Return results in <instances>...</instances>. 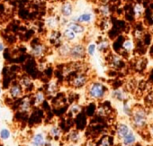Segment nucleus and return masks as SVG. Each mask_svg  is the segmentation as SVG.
<instances>
[{
	"instance_id": "nucleus-1",
	"label": "nucleus",
	"mask_w": 153,
	"mask_h": 146,
	"mask_svg": "<svg viewBox=\"0 0 153 146\" xmlns=\"http://www.w3.org/2000/svg\"><path fill=\"white\" fill-rule=\"evenodd\" d=\"M130 119L131 127L139 132L148 128L149 124L148 110L141 106H134Z\"/></svg>"
},
{
	"instance_id": "nucleus-2",
	"label": "nucleus",
	"mask_w": 153,
	"mask_h": 146,
	"mask_svg": "<svg viewBox=\"0 0 153 146\" xmlns=\"http://www.w3.org/2000/svg\"><path fill=\"white\" fill-rule=\"evenodd\" d=\"M107 94L106 86L100 81H92L87 87V95L89 99L94 101L102 100Z\"/></svg>"
},
{
	"instance_id": "nucleus-3",
	"label": "nucleus",
	"mask_w": 153,
	"mask_h": 146,
	"mask_svg": "<svg viewBox=\"0 0 153 146\" xmlns=\"http://www.w3.org/2000/svg\"><path fill=\"white\" fill-rule=\"evenodd\" d=\"M87 57L86 46L82 42H74L71 45L69 60L73 61H79L84 60Z\"/></svg>"
},
{
	"instance_id": "nucleus-4",
	"label": "nucleus",
	"mask_w": 153,
	"mask_h": 146,
	"mask_svg": "<svg viewBox=\"0 0 153 146\" xmlns=\"http://www.w3.org/2000/svg\"><path fill=\"white\" fill-rule=\"evenodd\" d=\"M88 83V77L83 72H80L76 76H74V78L70 82L71 86L75 89H82L85 86H87Z\"/></svg>"
},
{
	"instance_id": "nucleus-5",
	"label": "nucleus",
	"mask_w": 153,
	"mask_h": 146,
	"mask_svg": "<svg viewBox=\"0 0 153 146\" xmlns=\"http://www.w3.org/2000/svg\"><path fill=\"white\" fill-rule=\"evenodd\" d=\"M48 142L46 134L42 132L36 133L30 141V146H46Z\"/></svg>"
},
{
	"instance_id": "nucleus-6",
	"label": "nucleus",
	"mask_w": 153,
	"mask_h": 146,
	"mask_svg": "<svg viewBox=\"0 0 153 146\" xmlns=\"http://www.w3.org/2000/svg\"><path fill=\"white\" fill-rule=\"evenodd\" d=\"M74 22H78L81 25H89L94 21V15L91 12H84L75 17H72V20Z\"/></svg>"
},
{
	"instance_id": "nucleus-7",
	"label": "nucleus",
	"mask_w": 153,
	"mask_h": 146,
	"mask_svg": "<svg viewBox=\"0 0 153 146\" xmlns=\"http://www.w3.org/2000/svg\"><path fill=\"white\" fill-rule=\"evenodd\" d=\"M111 97L113 99H114L115 101L118 102H124L127 99H129V96H128V92L123 89V88H118L114 89L111 92Z\"/></svg>"
},
{
	"instance_id": "nucleus-8",
	"label": "nucleus",
	"mask_w": 153,
	"mask_h": 146,
	"mask_svg": "<svg viewBox=\"0 0 153 146\" xmlns=\"http://www.w3.org/2000/svg\"><path fill=\"white\" fill-rule=\"evenodd\" d=\"M131 126L124 123V122H122V123H119L116 126V137L119 141H121L123 137H125L130 132H131Z\"/></svg>"
},
{
	"instance_id": "nucleus-9",
	"label": "nucleus",
	"mask_w": 153,
	"mask_h": 146,
	"mask_svg": "<svg viewBox=\"0 0 153 146\" xmlns=\"http://www.w3.org/2000/svg\"><path fill=\"white\" fill-rule=\"evenodd\" d=\"M60 15L62 17L65 18H69L72 16L73 13H74V6L70 1H65L61 6H60V9H59Z\"/></svg>"
},
{
	"instance_id": "nucleus-10",
	"label": "nucleus",
	"mask_w": 153,
	"mask_h": 146,
	"mask_svg": "<svg viewBox=\"0 0 153 146\" xmlns=\"http://www.w3.org/2000/svg\"><path fill=\"white\" fill-rule=\"evenodd\" d=\"M71 43L68 42L64 41L58 49V54L61 59L67 60L69 59V55H70V50H71Z\"/></svg>"
},
{
	"instance_id": "nucleus-11",
	"label": "nucleus",
	"mask_w": 153,
	"mask_h": 146,
	"mask_svg": "<svg viewBox=\"0 0 153 146\" xmlns=\"http://www.w3.org/2000/svg\"><path fill=\"white\" fill-rule=\"evenodd\" d=\"M9 96L13 98H21L24 94V88L20 83H16L11 85L8 90Z\"/></svg>"
},
{
	"instance_id": "nucleus-12",
	"label": "nucleus",
	"mask_w": 153,
	"mask_h": 146,
	"mask_svg": "<svg viewBox=\"0 0 153 146\" xmlns=\"http://www.w3.org/2000/svg\"><path fill=\"white\" fill-rule=\"evenodd\" d=\"M136 142H137V135L132 129L125 137H123L120 141V143L123 146H133Z\"/></svg>"
},
{
	"instance_id": "nucleus-13",
	"label": "nucleus",
	"mask_w": 153,
	"mask_h": 146,
	"mask_svg": "<svg viewBox=\"0 0 153 146\" xmlns=\"http://www.w3.org/2000/svg\"><path fill=\"white\" fill-rule=\"evenodd\" d=\"M66 27L72 30L74 33H76L78 35H81L86 32V27H85L84 25H81V24H79L78 22H74V21H69L68 23V25H66Z\"/></svg>"
},
{
	"instance_id": "nucleus-14",
	"label": "nucleus",
	"mask_w": 153,
	"mask_h": 146,
	"mask_svg": "<svg viewBox=\"0 0 153 146\" xmlns=\"http://www.w3.org/2000/svg\"><path fill=\"white\" fill-rule=\"evenodd\" d=\"M46 52V46L43 43H36L34 44L31 49V54L35 58H41L42 57Z\"/></svg>"
},
{
	"instance_id": "nucleus-15",
	"label": "nucleus",
	"mask_w": 153,
	"mask_h": 146,
	"mask_svg": "<svg viewBox=\"0 0 153 146\" xmlns=\"http://www.w3.org/2000/svg\"><path fill=\"white\" fill-rule=\"evenodd\" d=\"M62 38L64 39V41L66 42H76V40L78 39V34L76 33H74L72 30H70L69 28L68 27H65L62 31Z\"/></svg>"
},
{
	"instance_id": "nucleus-16",
	"label": "nucleus",
	"mask_w": 153,
	"mask_h": 146,
	"mask_svg": "<svg viewBox=\"0 0 153 146\" xmlns=\"http://www.w3.org/2000/svg\"><path fill=\"white\" fill-rule=\"evenodd\" d=\"M45 25L48 29L51 30V31H55L59 28V19H58L56 16H51L49 17L46 18L45 20Z\"/></svg>"
},
{
	"instance_id": "nucleus-17",
	"label": "nucleus",
	"mask_w": 153,
	"mask_h": 146,
	"mask_svg": "<svg viewBox=\"0 0 153 146\" xmlns=\"http://www.w3.org/2000/svg\"><path fill=\"white\" fill-rule=\"evenodd\" d=\"M81 138H82V133L76 130H72L68 134V141L70 144H76L79 142Z\"/></svg>"
},
{
	"instance_id": "nucleus-18",
	"label": "nucleus",
	"mask_w": 153,
	"mask_h": 146,
	"mask_svg": "<svg viewBox=\"0 0 153 146\" xmlns=\"http://www.w3.org/2000/svg\"><path fill=\"white\" fill-rule=\"evenodd\" d=\"M49 135L54 140H59L62 136V130L58 125H51L49 129Z\"/></svg>"
},
{
	"instance_id": "nucleus-19",
	"label": "nucleus",
	"mask_w": 153,
	"mask_h": 146,
	"mask_svg": "<svg viewBox=\"0 0 153 146\" xmlns=\"http://www.w3.org/2000/svg\"><path fill=\"white\" fill-rule=\"evenodd\" d=\"M133 106L131 102V100L127 99L126 101L123 102V106H122V112L123 114L125 115V116H128L130 117L131 113H132V110H133Z\"/></svg>"
},
{
	"instance_id": "nucleus-20",
	"label": "nucleus",
	"mask_w": 153,
	"mask_h": 146,
	"mask_svg": "<svg viewBox=\"0 0 153 146\" xmlns=\"http://www.w3.org/2000/svg\"><path fill=\"white\" fill-rule=\"evenodd\" d=\"M122 48L124 51H126L127 53H131L134 51L135 49V43L134 41L132 39H126L122 45Z\"/></svg>"
},
{
	"instance_id": "nucleus-21",
	"label": "nucleus",
	"mask_w": 153,
	"mask_h": 146,
	"mask_svg": "<svg viewBox=\"0 0 153 146\" xmlns=\"http://www.w3.org/2000/svg\"><path fill=\"white\" fill-rule=\"evenodd\" d=\"M98 12L103 18H108L111 15V9H110L109 5L108 4H101L98 8Z\"/></svg>"
},
{
	"instance_id": "nucleus-22",
	"label": "nucleus",
	"mask_w": 153,
	"mask_h": 146,
	"mask_svg": "<svg viewBox=\"0 0 153 146\" xmlns=\"http://www.w3.org/2000/svg\"><path fill=\"white\" fill-rule=\"evenodd\" d=\"M86 50H87V55H88L89 57H94L97 52L98 51L97 50V43L96 42H89L87 46H86Z\"/></svg>"
},
{
	"instance_id": "nucleus-23",
	"label": "nucleus",
	"mask_w": 153,
	"mask_h": 146,
	"mask_svg": "<svg viewBox=\"0 0 153 146\" xmlns=\"http://www.w3.org/2000/svg\"><path fill=\"white\" fill-rule=\"evenodd\" d=\"M45 100V94L42 91H37L33 96V104L35 106L42 105Z\"/></svg>"
},
{
	"instance_id": "nucleus-24",
	"label": "nucleus",
	"mask_w": 153,
	"mask_h": 146,
	"mask_svg": "<svg viewBox=\"0 0 153 146\" xmlns=\"http://www.w3.org/2000/svg\"><path fill=\"white\" fill-rule=\"evenodd\" d=\"M133 14L136 18H140L144 14V7L140 3H136L133 6Z\"/></svg>"
},
{
	"instance_id": "nucleus-25",
	"label": "nucleus",
	"mask_w": 153,
	"mask_h": 146,
	"mask_svg": "<svg viewBox=\"0 0 153 146\" xmlns=\"http://www.w3.org/2000/svg\"><path fill=\"white\" fill-rule=\"evenodd\" d=\"M110 49V42L108 40H102L97 43V50L99 52H105Z\"/></svg>"
},
{
	"instance_id": "nucleus-26",
	"label": "nucleus",
	"mask_w": 153,
	"mask_h": 146,
	"mask_svg": "<svg viewBox=\"0 0 153 146\" xmlns=\"http://www.w3.org/2000/svg\"><path fill=\"white\" fill-rule=\"evenodd\" d=\"M32 107V101L30 98H25L22 100L19 108L22 112H28Z\"/></svg>"
},
{
	"instance_id": "nucleus-27",
	"label": "nucleus",
	"mask_w": 153,
	"mask_h": 146,
	"mask_svg": "<svg viewBox=\"0 0 153 146\" xmlns=\"http://www.w3.org/2000/svg\"><path fill=\"white\" fill-rule=\"evenodd\" d=\"M47 94L48 95H55L58 91V84L55 80H51L48 83L47 86Z\"/></svg>"
},
{
	"instance_id": "nucleus-28",
	"label": "nucleus",
	"mask_w": 153,
	"mask_h": 146,
	"mask_svg": "<svg viewBox=\"0 0 153 146\" xmlns=\"http://www.w3.org/2000/svg\"><path fill=\"white\" fill-rule=\"evenodd\" d=\"M123 60H122V58L117 55V54H114L112 57H111V60H110V63H111V66L114 67V68H119L122 64Z\"/></svg>"
},
{
	"instance_id": "nucleus-29",
	"label": "nucleus",
	"mask_w": 153,
	"mask_h": 146,
	"mask_svg": "<svg viewBox=\"0 0 153 146\" xmlns=\"http://www.w3.org/2000/svg\"><path fill=\"white\" fill-rule=\"evenodd\" d=\"M81 111V107L79 105V104H72L70 107H69V109H68V112L74 116V115H76L78 114H79Z\"/></svg>"
},
{
	"instance_id": "nucleus-30",
	"label": "nucleus",
	"mask_w": 153,
	"mask_h": 146,
	"mask_svg": "<svg viewBox=\"0 0 153 146\" xmlns=\"http://www.w3.org/2000/svg\"><path fill=\"white\" fill-rule=\"evenodd\" d=\"M11 136V132L7 128H3L0 131V138L2 140H8Z\"/></svg>"
},
{
	"instance_id": "nucleus-31",
	"label": "nucleus",
	"mask_w": 153,
	"mask_h": 146,
	"mask_svg": "<svg viewBox=\"0 0 153 146\" xmlns=\"http://www.w3.org/2000/svg\"><path fill=\"white\" fill-rule=\"evenodd\" d=\"M22 86H23V88H29L30 86H32V80H31V79L30 78H28L27 76L26 77H25V78H23V80H22V81H21V83H20Z\"/></svg>"
},
{
	"instance_id": "nucleus-32",
	"label": "nucleus",
	"mask_w": 153,
	"mask_h": 146,
	"mask_svg": "<svg viewBox=\"0 0 153 146\" xmlns=\"http://www.w3.org/2000/svg\"><path fill=\"white\" fill-rule=\"evenodd\" d=\"M99 146H112L110 138L108 136H105L101 139L100 142H99Z\"/></svg>"
},
{
	"instance_id": "nucleus-33",
	"label": "nucleus",
	"mask_w": 153,
	"mask_h": 146,
	"mask_svg": "<svg viewBox=\"0 0 153 146\" xmlns=\"http://www.w3.org/2000/svg\"><path fill=\"white\" fill-rule=\"evenodd\" d=\"M97 115H99V116L105 117V116L107 115V111H106L105 107H99L97 108Z\"/></svg>"
},
{
	"instance_id": "nucleus-34",
	"label": "nucleus",
	"mask_w": 153,
	"mask_h": 146,
	"mask_svg": "<svg viewBox=\"0 0 153 146\" xmlns=\"http://www.w3.org/2000/svg\"><path fill=\"white\" fill-rule=\"evenodd\" d=\"M148 129H149V134H150L151 137L153 138V121H152V122H149V126H148Z\"/></svg>"
},
{
	"instance_id": "nucleus-35",
	"label": "nucleus",
	"mask_w": 153,
	"mask_h": 146,
	"mask_svg": "<svg viewBox=\"0 0 153 146\" xmlns=\"http://www.w3.org/2000/svg\"><path fill=\"white\" fill-rule=\"evenodd\" d=\"M6 49V46H5V43L3 42H0V52H3Z\"/></svg>"
},
{
	"instance_id": "nucleus-36",
	"label": "nucleus",
	"mask_w": 153,
	"mask_h": 146,
	"mask_svg": "<svg viewBox=\"0 0 153 146\" xmlns=\"http://www.w3.org/2000/svg\"><path fill=\"white\" fill-rule=\"evenodd\" d=\"M99 1L101 2V4H107L109 0H99Z\"/></svg>"
},
{
	"instance_id": "nucleus-37",
	"label": "nucleus",
	"mask_w": 153,
	"mask_h": 146,
	"mask_svg": "<svg viewBox=\"0 0 153 146\" xmlns=\"http://www.w3.org/2000/svg\"><path fill=\"white\" fill-rule=\"evenodd\" d=\"M151 19H152V21H153V12H152V14H151Z\"/></svg>"
},
{
	"instance_id": "nucleus-38",
	"label": "nucleus",
	"mask_w": 153,
	"mask_h": 146,
	"mask_svg": "<svg viewBox=\"0 0 153 146\" xmlns=\"http://www.w3.org/2000/svg\"><path fill=\"white\" fill-rule=\"evenodd\" d=\"M119 146H123V145H122V144H121V143H120V145H119Z\"/></svg>"
},
{
	"instance_id": "nucleus-39",
	"label": "nucleus",
	"mask_w": 153,
	"mask_h": 146,
	"mask_svg": "<svg viewBox=\"0 0 153 146\" xmlns=\"http://www.w3.org/2000/svg\"><path fill=\"white\" fill-rule=\"evenodd\" d=\"M73 145H74V144H71V145H70V146H73Z\"/></svg>"
},
{
	"instance_id": "nucleus-40",
	"label": "nucleus",
	"mask_w": 153,
	"mask_h": 146,
	"mask_svg": "<svg viewBox=\"0 0 153 146\" xmlns=\"http://www.w3.org/2000/svg\"><path fill=\"white\" fill-rule=\"evenodd\" d=\"M52 1H55V0H52Z\"/></svg>"
}]
</instances>
